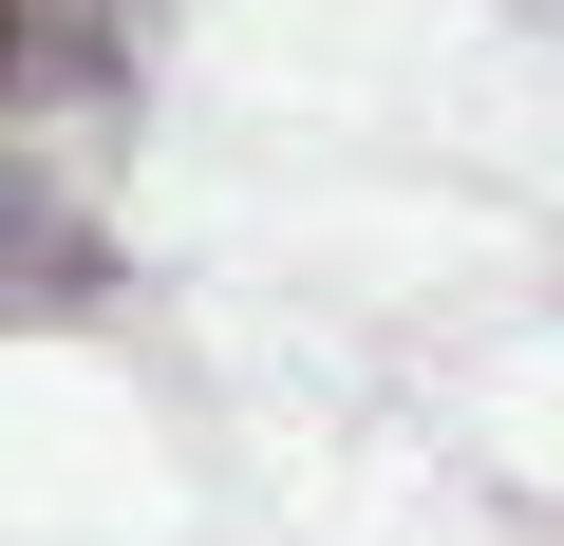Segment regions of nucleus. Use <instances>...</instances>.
Wrapping results in <instances>:
<instances>
[{"label":"nucleus","mask_w":564,"mask_h":546,"mask_svg":"<svg viewBox=\"0 0 564 546\" xmlns=\"http://www.w3.org/2000/svg\"><path fill=\"white\" fill-rule=\"evenodd\" d=\"M0 264H57V283H76V245H57V189H39L20 151H0Z\"/></svg>","instance_id":"nucleus-1"}]
</instances>
